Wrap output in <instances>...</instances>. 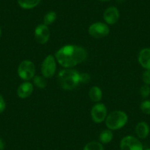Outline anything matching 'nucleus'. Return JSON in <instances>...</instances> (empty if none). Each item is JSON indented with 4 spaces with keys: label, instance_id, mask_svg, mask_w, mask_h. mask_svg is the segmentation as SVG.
Returning a JSON list of instances; mask_svg holds the SVG:
<instances>
[{
    "label": "nucleus",
    "instance_id": "1",
    "mask_svg": "<svg viewBox=\"0 0 150 150\" xmlns=\"http://www.w3.org/2000/svg\"><path fill=\"white\" fill-rule=\"evenodd\" d=\"M88 52L83 47L77 45H66L55 53L56 60L65 69H71L87 59Z\"/></svg>",
    "mask_w": 150,
    "mask_h": 150
},
{
    "label": "nucleus",
    "instance_id": "2",
    "mask_svg": "<svg viewBox=\"0 0 150 150\" xmlns=\"http://www.w3.org/2000/svg\"><path fill=\"white\" fill-rule=\"evenodd\" d=\"M79 73L73 69H65L60 71L57 75V80L60 87L66 91L76 88L80 84Z\"/></svg>",
    "mask_w": 150,
    "mask_h": 150
},
{
    "label": "nucleus",
    "instance_id": "3",
    "mask_svg": "<svg viewBox=\"0 0 150 150\" xmlns=\"http://www.w3.org/2000/svg\"><path fill=\"white\" fill-rule=\"evenodd\" d=\"M127 122L128 116L126 112L122 110H114L107 116L105 125L110 130H117L124 127Z\"/></svg>",
    "mask_w": 150,
    "mask_h": 150
},
{
    "label": "nucleus",
    "instance_id": "4",
    "mask_svg": "<svg viewBox=\"0 0 150 150\" xmlns=\"http://www.w3.org/2000/svg\"><path fill=\"white\" fill-rule=\"evenodd\" d=\"M35 74V66L30 60L21 62L18 67V75L20 78L25 81L33 80Z\"/></svg>",
    "mask_w": 150,
    "mask_h": 150
},
{
    "label": "nucleus",
    "instance_id": "5",
    "mask_svg": "<svg viewBox=\"0 0 150 150\" xmlns=\"http://www.w3.org/2000/svg\"><path fill=\"white\" fill-rule=\"evenodd\" d=\"M57 69V60L52 54H49L44 58L41 64V74L45 78L53 77Z\"/></svg>",
    "mask_w": 150,
    "mask_h": 150
},
{
    "label": "nucleus",
    "instance_id": "6",
    "mask_svg": "<svg viewBox=\"0 0 150 150\" xmlns=\"http://www.w3.org/2000/svg\"><path fill=\"white\" fill-rule=\"evenodd\" d=\"M110 28L106 23L95 22L88 28V33L94 38H102L109 34Z\"/></svg>",
    "mask_w": 150,
    "mask_h": 150
},
{
    "label": "nucleus",
    "instance_id": "7",
    "mask_svg": "<svg viewBox=\"0 0 150 150\" xmlns=\"http://www.w3.org/2000/svg\"><path fill=\"white\" fill-rule=\"evenodd\" d=\"M108 116V110L104 104L97 102L95 104L91 110V116L95 123H102L106 119Z\"/></svg>",
    "mask_w": 150,
    "mask_h": 150
},
{
    "label": "nucleus",
    "instance_id": "8",
    "mask_svg": "<svg viewBox=\"0 0 150 150\" xmlns=\"http://www.w3.org/2000/svg\"><path fill=\"white\" fill-rule=\"evenodd\" d=\"M121 150H144L142 143L132 135L124 137L120 142Z\"/></svg>",
    "mask_w": 150,
    "mask_h": 150
},
{
    "label": "nucleus",
    "instance_id": "9",
    "mask_svg": "<svg viewBox=\"0 0 150 150\" xmlns=\"http://www.w3.org/2000/svg\"><path fill=\"white\" fill-rule=\"evenodd\" d=\"M34 36L38 44H47L50 38V30L48 28V26L44 24L38 25L35 30Z\"/></svg>",
    "mask_w": 150,
    "mask_h": 150
},
{
    "label": "nucleus",
    "instance_id": "10",
    "mask_svg": "<svg viewBox=\"0 0 150 150\" xmlns=\"http://www.w3.org/2000/svg\"><path fill=\"white\" fill-rule=\"evenodd\" d=\"M119 11L116 7H109L103 13V18L105 20V23L109 25H112L117 23L119 21Z\"/></svg>",
    "mask_w": 150,
    "mask_h": 150
},
{
    "label": "nucleus",
    "instance_id": "11",
    "mask_svg": "<svg viewBox=\"0 0 150 150\" xmlns=\"http://www.w3.org/2000/svg\"><path fill=\"white\" fill-rule=\"evenodd\" d=\"M34 87L33 83L29 81L24 82L18 86L17 89V95L21 99H26L33 93Z\"/></svg>",
    "mask_w": 150,
    "mask_h": 150
},
{
    "label": "nucleus",
    "instance_id": "12",
    "mask_svg": "<svg viewBox=\"0 0 150 150\" xmlns=\"http://www.w3.org/2000/svg\"><path fill=\"white\" fill-rule=\"evenodd\" d=\"M138 60L139 64L146 70H150V48L141 50L138 54Z\"/></svg>",
    "mask_w": 150,
    "mask_h": 150
},
{
    "label": "nucleus",
    "instance_id": "13",
    "mask_svg": "<svg viewBox=\"0 0 150 150\" xmlns=\"http://www.w3.org/2000/svg\"><path fill=\"white\" fill-rule=\"evenodd\" d=\"M135 131L138 138L141 139H144L149 134V127L146 122H141L137 124Z\"/></svg>",
    "mask_w": 150,
    "mask_h": 150
},
{
    "label": "nucleus",
    "instance_id": "14",
    "mask_svg": "<svg viewBox=\"0 0 150 150\" xmlns=\"http://www.w3.org/2000/svg\"><path fill=\"white\" fill-rule=\"evenodd\" d=\"M89 97L91 100L94 102H99L102 98V91L98 86H93L89 90Z\"/></svg>",
    "mask_w": 150,
    "mask_h": 150
},
{
    "label": "nucleus",
    "instance_id": "15",
    "mask_svg": "<svg viewBox=\"0 0 150 150\" xmlns=\"http://www.w3.org/2000/svg\"><path fill=\"white\" fill-rule=\"evenodd\" d=\"M41 0H17L18 5L23 9H33L39 5Z\"/></svg>",
    "mask_w": 150,
    "mask_h": 150
},
{
    "label": "nucleus",
    "instance_id": "16",
    "mask_svg": "<svg viewBox=\"0 0 150 150\" xmlns=\"http://www.w3.org/2000/svg\"><path fill=\"white\" fill-rule=\"evenodd\" d=\"M112 132L110 129H104L100 132L99 135V140L101 144H107L112 140Z\"/></svg>",
    "mask_w": 150,
    "mask_h": 150
},
{
    "label": "nucleus",
    "instance_id": "17",
    "mask_svg": "<svg viewBox=\"0 0 150 150\" xmlns=\"http://www.w3.org/2000/svg\"><path fill=\"white\" fill-rule=\"evenodd\" d=\"M33 84L35 87L38 88L43 89L45 88L47 86V80L44 76H41V75H35V77H33Z\"/></svg>",
    "mask_w": 150,
    "mask_h": 150
},
{
    "label": "nucleus",
    "instance_id": "18",
    "mask_svg": "<svg viewBox=\"0 0 150 150\" xmlns=\"http://www.w3.org/2000/svg\"><path fill=\"white\" fill-rule=\"evenodd\" d=\"M56 19H57V13L54 11H50L45 14L43 21H44V24L49 26L52 24L56 21Z\"/></svg>",
    "mask_w": 150,
    "mask_h": 150
},
{
    "label": "nucleus",
    "instance_id": "19",
    "mask_svg": "<svg viewBox=\"0 0 150 150\" xmlns=\"http://www.w3.org/2000/svg\"><path fill=\"white\" fill-rule=\"evenodd\" d=\"M83 150H104V146L100 142L91 141L85 146Z\"/></svg>",
    "mask_w": 150,
    "mask_h": 150
},
{
    "label": "nucleus",
    "instance_id": "20",
    "mask_svg": "<svg viewBox=\"0 0 150 150\" xmlns=\"http://www.w3.org/2000/svg\"><path fill=\"white\" fill-rule=\"evenodd\" d=\"M142 112L146 115H150V100H144L140 106Z\"/></svg>",
    "mask_w": 150,
    "mask_h": 150
},
{
    "label": "nucleus",
    "instance_id": "21",
    "mask_svg": "<svg viewBox=\"0 0 150 150\" xmlns=\"http://www.w3.org/2000/svg\"><path fill=\"white\" fill-rule=\"evenodd\" d=\"M139 92L141 97L146 99V98H147L150 95V87L148 85H144V86H143L140 88Z\"/></svg>",
    "mask_w": 150,
    "mask_h": 150
},
{
    "label": "nucleus",
    "instance_id": "22",
    "mask_svg": "<svg viewBox=\"0 0 150 150\" xmlns=\"http://www.w3.org/2000/svg\"><path fill=\"white\" fill-rule=\"evenodd\" d=\"M79 80H80V84H86L91 81V76L88 73H80L79 74Z\"/></svg>",
    "mask_w": 150,
    "mask_h": 150
},
{
    "label": "nucleus",
    "instance_id": "23",
    "mask_svg": "<svg viewBox=\"0 0 150 150\" xmlns=\"http://www.w3.org/2000/svg\"><path fill=\"white\" fill-rule=\"evenodd\" d=\"M142 79L144 84L149 86L150 85V70H146L143 73Z\"/></svg>",
    "mask_w": 150,
    "mask_h": 150
},
{
    "label": "nucleus",
    "instance_id": "24",
    "mask_svg": "<svg viewBox=\"0 0 150 150\" xmlns=\"http://www.w3.org/2000/svg\"><path fill=\"white\" fill-rule=\"evenodd\" d=\"M5 108H6V104H5V99L2 95H0V113L5 111Z\"/></svg>",
    "mask_w": 150,
    "mask_h": 150
},
{
    "label": "nucleus",
    "instance_id": "25",
    "mask_svg": "<svg viewBox=\"0 0 150 150\" xmlns=\"http://www.w3.org/2000/svg\"><path fill=\"white\" fill-rule=\"evenodd\" d=\"M5 146V141L2 138H0V150H4Z\"/></svg>",
    "mask_w": 150,
    "mask_h": 150
},
{
    "label": "nucleus",
    "instance_id": "26",
    "mask_svg": "<svg viewBox=\"0 0 150 150\" xmlns=\"http://www.w3.org/2000/svg\"><path fill=\"white\" fill-rule=\"evenodd\" d=\"M99 1L102 2H109V1H110V0H99Z\"/></svg>",
    "mask_w": 150,
    "mask_h": 150
},
{
    "label": "nucleus",
    "instance_id": "27",
    "mask_svg": "<svg viewBox=\"0 0 150 150\" xmlns=\"http://www.w3.org/2000/svg\"><path fill=\"white\" fill-rule=\"evenodd\" d=\"M2 36V30H1V28H0V38Z\"/></svg>",
    "mask_w": 150,
    "mask_h": 150
},
{
    "label": "nucleus",
    "instance_id": "28",
    "mask_svg": "<svg viewBox=\"0 0 150 150\" xmlns=\"http://www.w3.org/2000/svg\"><path fill=\"white\" fill-rule=\"evenodd\" d=\"M144 150H150V149L149 148V149H144Z\"/></svg>",
    "mask_w": 150,
    "mask_h": 150
}]
</instances>
